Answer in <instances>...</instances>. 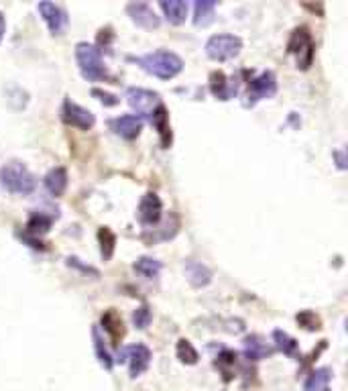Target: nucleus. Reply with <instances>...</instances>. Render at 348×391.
Instances as JSON below:
<instances>
[{
    "label": "nucleus",
    "mask_w": 348,
    "mask_h": 391,
    "mask_svg": "<svg viewBox=\"0 0 348 391\" xmlns=\"http://www.w3.org/2000/svg\"><path fill=\"white\" fill-rule=\"evenodd\" d=\"M92 96L94 98H98L104 107H116L121 100H119V96H114V94H110V92H106V90L100 88H92Z\"/></svg>",
    "instance_id": "31"
},
{
    "label": "nucleus",
    "mask_w": 348,
    "mask_h": 391,
    "mask_svg": "<svg viewBox=\"0 0 348 391\" xmlns=\"http://www.w3.org/2000/svg\"><path fill=\"white\" fill-rule=\"evenodd\" d=\"M216 2L214 0H196L193 2V23L198 27H206L214 18V11H216Z\"/></svg>",
    "instance_id": "24"
},
{
    "label": "nucleus",
    "mask_w": 348,
    "mask_h": 391,
    "mask_svg": "<svg viewBox=\"0 0 348 391\" xmlns=\"http://www.w3.org/2000/svg\"><path fill=\"white\" fill-rule=\"evenodd\" d=\"M92 340H94V351H96V356H98V363L104 367L106 371H110L114 367V359H112L108 347H106V340L102 337V332H100V326L98 324L92 326Z\"/></svg>",
    "instance_id": "21"
},
{
    "label": "nucleus",
    "mask_w": 348,
    "mask_h": 391,
    "mask_svg": "<svg viewBox=\"0 0 348 391\" xmlns=\"http://www.w3.org/2000/svg\"><path fill=\"white\" fill-rule=\"evenodd\" d=\"M296 320L301 328H306V330H310V332H316V330H320V328H322V322H320V318L316 316V312H312V310H304V312H299V314L296 316Z\"/></svg>",
    "instance_id": "29"
},
{
    "label": "nucleus",
    "mask_w": 348,
    "mask_h": 391,
    "mask_svg": "<svg viewBox=\"0 0 348 391\" xmlns=\"http://www.w3.org/2000/svg\"><path fill=\"white\" fill-rule=\"evenodd\" d=\"M100 322H102L104 332H108V337L112 338L114 342H121L122 337H124V322H122L121 314L114 308H110L102 314Z\"/></svg>",
    "instance_id": "19"
},
{
    "label": "nucleus",
    "mask_w": 348,
    "mask_h": 391,
    "mask_svg": "<svg viewBox=\"0 0 348 391\" xmlns=\"http://www.w3.org/2000/svg\"><path fill=\"white\" fill-rule=\"evenodd\" d=\"M61 121H64L66 125L82 128V131H90V128H94V125H96V116H94L88 108L76 104L70 98L64 100V107H61Z\"/></svg>",
    "instance_id": "8"
},
{
    "label": "nucleus",
    "mask_w": 348,
    "mask_h": 391,
    "mask_svg": "<svg viewBox=\"0 0 348 391\" xmlns=\"http://www.w3.org/2000/svg\"><path fill=\"white\" fill-rule=\"evenodd\" d=\"M153 320V314H151V310H149V306L147 303H143L139 306L135 312H133V324H135V328H139V330H145L149 324Z\"/></svg>",
    "instance_id": "30"
},
{
    "label": "nucleus",
    "mask_w": 348,
    "mask_h": 391,
    "mask_svg": "<svg viewBox=\"0 0 348 391\" xmlns=\"http://www.w3.org/2000/svg\"><path fill=\"white\" fill-rule=\"evenodd\" d=\"M43 186L45 190L55 198H61L68 190V172L66 167H53L47 172V176L43 178Z\"/></svg>",
    "instance_id": "16"
},
{
    "label": "nucleus",
    "mask_w": 348,
    "mask_h": 391,
    "mask_svg": "<svg viewBox=\"0 0 348 391\" xmlns=\"http://www.w3.org/2000/svg\"><path fill=\"white\" fill-rule=\"evenodd\" d=\"M52 224H53L52 214L33 212L31 216H29V220H27V227H25V234H29V236H35V239H39L41 234L49 232Z\"/></svg>",
    "instance_id": "22"
},
{
    "label": "nucleus",
    "mask_w": 348,
    "mask_h": 391,
    "mask_svg": "<svg viewBox=\"0 0 348 391\" xmlns=\"http://www.w3.org/2000/svg\"><path fill=\"white\" fill-rule=\"evenodd\" d=\"M334 157H336V165L340 169H347V157H344V151H334Z\"/></svg>",
    "instance_id": "33"
},
{
    "label": "nucleus",
    "mask_w": 348,
    "mask_h": 391,
    "mask_svg": "<svg viewBox=\"0 0 348 391\" xmlns=\"http://www.w3.org/2000/svg\"><path fill=\"white\" fill-rule=\"evenodd\" d=\"M287 52L296 55L297 68L299 70H308L312 66L313 54H316V45H313L312 33L308 27H297L287 41Z\"/></svg>",
    "instance_id": "4"
},
{
    "label": "nucleus",
    "mask_w": 348,
    "mask_h": 391,
    "mask_svg": "<svg viewBox=\"0 0 348 391\" xmlns=\"http://www.w3.org/2000/svg\"><path fill=\"white\" fill-rule=\"evenodd\" d=\"M110 128L126 141H135L143 131V119L137 114H121L110 121Z\"/></svg>",
    "instance_id": "13"
},
{
    "label": "nucleus",
    "mask_w": 348,
    "mask_h": 391,
    "mask_svg": "<svg viewBox=\"0 0 348 391\" xmlns=\"http://www.w3.org/2000/svg\"><path fill=\"white\" fill-rule=\"evenodd\" d=\"M243 49V39L230 33L212 35L206 41V55L214 61H230Z\"/></svg>",
    "instance_id": "5"
},
{
    "label": "nucleus",
    "mask_w": 348,
    "mask_h": 391,
    "mask_svg": "<svg viewBox=\"0 0 348 391\" xmlns=\"http://www.w3.org/2000/svg\"><path fill=\"white\" fill-rule=\"evenodd\" d=\"M0 186L8 194L31 196L37 188V178L25 163L11 161L0 167Z\"/></svg>",
    "instance_id": "2"
},
{
    "label": "nucleus",
    "mask_w": 348,
    "mask_h": 391,
    "mask_svg": "<svg viewBox=\"0 0 348 391\" xmlns=\"http://www.w3.org/2000/svg\"><path fill=\"white\" fill-rule=\"evenodd\" d=\"M210 90H212V94H214L218 100H230V98L236 96L239 84H236L234 78H227L222 71H214V73L210 76Z\"/></svg>",
    "instance_id": "14"
},
{
    "label": "nucleus",
    "mask_w": 348,
    "mask_h": 391,
    "mask_svg": "<svg viewBox=\"0 0 348 391\" xmlns=\"http://www.w3.org/2000/svg\"><path fill=\"white\" fill-rule=\"evenodd\" d=\"M4 33H6V20H4V15L0 13V43L4 39Z\"/></svg>",
    "instance_id": "34"
},
{
    "label": "nucleus",
    "mask_w": 348,
    "mask_h": 391,
    "mask_svg": "<svg viewBox=\"0 0 348 391\" xmlns=\"http://www.w3.org/2000/svg\"><path fill=\"white\" fill-rule=\"evenodd\" d=\"M243 353L248 361H261L273 353V349L259 335H251L243 340Z\"/></svg>",
    "instance_id": "18"
},
{
    "label": "nucleus",
    "mask_w": 348,
    "mask_h": 391,
    "mask_svg": "<svg viewBox=\"0 0 348 391\" xmlns=\"http://www.w3.org/2000/svg\"><path fill=\"white\" fill-rule=\"evenodd\" d=\"M126 15L131 17V20L135 25H139L143 29H149V31L159 29V25H161V18L153 11V6H149L145 2H131V4H126Z\"/></svg>",
    "instance_id": "12"
},
{
    "label": "nucleus",
    "mask_w": 348,
    "mask_h": 391,
    "mask_svg": "<svg viewBox=\"0 0 348 391\" xmlns=\"http://www.w3.org/2000/svg\"><path fill=\"white\" fill-rule=\"evenodd\" d=\"M126 102L131 104V108L137 112V116H140V119H143V114H147V116H149V114H151V112L161 104L159 94L153 92V90H147V88L126 90Z\"/></svg>",
    "instance_id": "9"
},
{
    "label": "nucleus",
    "mask_w": 348,
    "mask_h": 391,
    "mask_svg": "<svg viewBox=\"0 0 348 391\" xmlns=\"http://www.w3.org/2000/svg\"><path fill=\"white\" fill-rule=\"evenodd\" d=\"M159 6L172 25H184L188 18V13H190V4L184 0H161Z\"/></svg>",
    "instance_id": "17"
},
{
    "label": "nucleus",
    "mask_w": 348,
    "mask_h": 391,
    "mask_svg": "<svg viewBox=\"0 0 348 391\" xmlns=\"http://www.w3.org/2000/svg\"><path fill=\"white\" fill-rule=\"evenodd\" d=\"M135 61L137 66H140V70L155 76L159 80H174L184 70V59L167 49H157L151 54L140 55Z\"/></svg>",
    "instance_id": "1"
},
{
    "label": "nucleus",
    "mask_w": 348,
    "mask_h": 391,
    "mask_svg": "<svg viewBox=\"0 0 348 391\" xmlns=\"http://www.w3.org/2000/svg\"><path fill=\"white\" fill-rule=\"evenodd\" d=\"M151 359H153V355H151L149 347L137 342V344H131V347L122 349L116 361H126L128 363V373H131L133 379H137V377H140V375L149 369Z\"/></svg>",
    "instance_id": "7"
},
{
    "label": "nucleus",
    "mask_w": 348,
    "mask_h": 391,
    "mask_svg": "<svg viewBox=\"0 0 348 391\" xmlns=\"http://www.w3.org/2000/svg\"><path fill=\"white\" fill-rule=\"evenodd\" d=\"M277 94V78L271 70L261 71L259 76H255L248 82V90H246V107H255L257 102L273 98Z\"/></svg>",
    "instance_id": "6"
},
{
    "label": "nucleus",
    "mask_w": 348,
    "mask_h": 391,
    "mask_svg": "<svg viewBox=\"0 0 348 391\" xmlns=\"http://www.w3.org/2000/svg\"><path fill=\"white\" fill-rule=\"evenodd\" d=\"M186 277L193 287H206L212 282V271L200 261H188L186 263Z\"/></svg>",
    "instance_id": "20"
},
{
    "label": "nucleus",
    "mask_w": 348,
    "mask_h": 391,
    "mask_svg": "<svg viewBox=\"0 0 348 391\" xmlns=\"http://www.w3.org/2000/svg\"><path fill=\"white\" fill-rule=\"evenodd\" d=\"M98 243H100V253H102V259L110 261L114 249H116V234L110 231L108 227H100L98 229Z\"/></svg>",
    "instance_id": "26"
},
{
    "label": "nucleus",
    "mask_w": 348,
    "mask_h": 391,
    "mask_svg": "<svg viewBox=\"0 0 348 391\" xmlns=\"http://www.w3.org/2000/svg\"><path fill=\"white\" fill-rule=\"evenodd\" d=\"M133 269L139 275L147 277V279H157L159 273H161V263L157 259H153V257H140V259H137V263L133 265Z\"/></svg>",
    "instance_id": "27"
},
{
    "label": "nucleus",
    "mask_w": 348,
    "mask_h": 391,
    "mask_svg": "<svg viewBox=\"0 0 348 391\" xmlns=\"http://www.w3.org/2000/svg\"><path fill=\"white\" fill-rule=\"evenodd\" d=\"M330 379L332 371L322 367V369H316L310 373V377L306 379L304 383V391H330Z\"/></svg>",
    "instance_id": "23"
},
{
    "label": "nucleus",
    "mask_w": 348,
    "mask_h": 391,
    "mask_svg": "<svg viewBox=\"0 0 348 391\" xmlns=\"http://www.w3.org/2000/svg\"><path fill=\"white\" fill-rule=\"evenodd\" d=\"M37 11L43 17V20L47 23V27H49V31H52L53 35H61L66 31V27H68V15H66V11L61 6H57L55 2L43 0V2L37 4Z\"/></svg>",
    "instance_id": "11"
},
{
    "label": "nucleus",
    "mask_w": 348,
    "mask_h": 391,
    "mask_svg": "<svg viewBox=\"0 0 348 391\" xmlns=\"http://www.w3.org/2000/svg\"><path fill=\"white\" fill-rule=\"evenodd\" d=\"M68 265L73 267V269H78V271H82V273H86V275H92V277H100V271H98L96 267L82 263L78 257H68Z\"/></svg>",
    "instance_id": "32"
},
{
    "label": "nucleus",
    "mask_w": 348,
    "mask_h": 391,
    "mask_svg": "<svg viewBox=\"0 0 348 391\" xmlns=\"http://www.w3.org/2000/svg\"><path fill=\"white\" fill-rule=\"evenodd\" d=\"M271 338H273L275 349L281 351L283 355H287V356L299 355V344H297V340L294 337H289L287 332H283V330H273Z\"/></svg>",
    "instance_id": "25"
},
{
    "label": "nucleus",
    "mask_w": 348,
    "mask_h": 391,
    "mask_svg": "<svg viewBox=\"0 0 348 391\" xmlns=\"http://www.w3.org/2000/svg\"><path fill=\"white\" fill-rule=\"evenodd\" d=\"M139 222L145 227H153L161 222V216H163V202L155 192H147V194L140 198L139 204Z\"/></svg>",
    "instance_id": "10"
},
{
    "label": "nucleus",
    "mask_w": 348,
    "mask_h": 391,
    "mask_svg": "<svg viewBox=\"0 0 348 391\" xmlns=\"http://www.w3.org/2000/svg\"><path fill=\"white\" fill-rule=\"evenodd\" d=\"M149 119H151V125L155 126V131L159 133L161 145L167 149V147L172 145V125H169V112H167L165 104L161 102V104L149 114Z\"/></svg>",
    "instance_id": "15"
},
{
    "label": "nucleus",
    "mask_w": 348,
    "mask_h": 391,
    "mask_svg": "<svg viewBox=\"0 0 348 391\" xmlns=\"http://www.w3.org/2000/svg\"><path fill=\"white\" fill-rule=\"evenodd\" d=\"M175 355H177V359H179L181 363H186V365H196V363L200 361L198 351L193 349L192 342H190V340H186V338H179V340H177Z\"/></svg>",
    "instance_id": "28"
},
{
    "label": "nucleus",
    "mask_w": 348,
    "mask_h": 391,
    "mask_svg": "<svg viewBox=\"0 0 348 391\" xmlns=\"http://www.w3.org/2000/svg\"><path fill=\"white\" fill-rule=\"evenodd\" d=\"M76 59H78V68L88 82H98V80L108 78V71H106L104 61H102V52L98 45L80 41L76 45Z\"/></svg>",
    "instance_id": "3"
}]
</instances>
